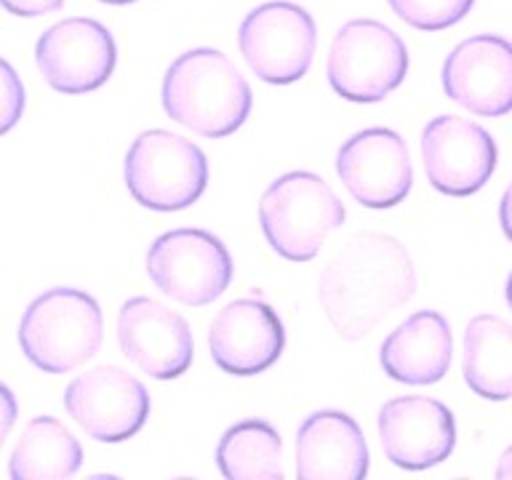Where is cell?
<instances>
[{"label": "cell", "mask_w": 512, "mask_h": 480, "mask_svg": "<svg viewBox=\"0 0 512 480\" xmlns=\"http://www.w3.org/2000/svg\"><path fill=\"white\" fill-rule=\"evenodd\" d=\"M259 222L267 243L283 259L310 262L328 235L342 227L344 206L326 179L310 171H291L264 190Z\"/></svg>", "instance_id": "cell-4"}, {"label": "cell", "mask_w": 512, "mask_h": 480, "mask_svg": "<svg viewBox=\"0 0 512 480\" xmlns=\"http://www.w3.org/2000/svg\"><path fill=\"white\" fill-rule=\"evenodd\" d=\"M398 19L424 32L454 27L470 14L475 0H387Z\"/></svg>", "instance_id": "cell-22"}, {"label": "cell", "mask_w": 512, "mask_h": 480, "mask_svg": "<svg viewBox=\"0 0 512 480\" xmlns=\"http://www.w3.org/2000/svg\"><path fill=\"white\" fill-rule=\"evenodd\" d=\"M451 326L435 310H419L406 318L382 344L384 374L403 384H435L451 366Z\"/></svg>", "instance_id": "cell-18"}, {"label": "cell", "mask_w": 512, "mask_h": 480, "mask_svg": "<svg viewBox=\"0 0 512 480\" xmlns=\"http://www.w3.org/2000/svg\"><path fill=\"white\" fill-rule=\"evenodd\" d=\"M326 70L331 88L347 102H382L406 78L408 48L387 24L352 19L334 35Z\"/></svg>", "instance_id": "cell-6"}, {"label": "cell", "mask_w": 512, "mask_h": 480, "mask_svg": "<svg viewBox=\"0 0 512 480\" xmlns=\"http://www.w3.org/2000/svg\"><path fill=\"white\" fill-rule=\"evenodd\" d=\"M64 408L99 443L134 438L150 416L144 384L118 366H99L72 379L64 392Z\"/></svg>", "instance_id": "cell-9"}, {"label": "cell", "mask_w": 512, "mask_h": 480, "mask_svg": "<svg viewBox=\"0 0 512 480\" xmlns=\"http://www.w3.org/2000/svg\"><path fill=\"white\" fill-rule=\"evenodd\" d=\"M3 75H6V120H3V131H8L22 115L24 88L16 80V72L11 70V64H3Z\"/></svg>", "instance_id": "cell-23"}, {"label": "cell", "mask_w": 512, "mask_h": 480, "mask_svg": "<svg viewBox=\"0 0 512 480\" xmlns=\"http://www.w3.org/2000/svg\"><path fill=\"white\" fill-rule=\"evenodd\" d=\"M208 160L184 136L152 128L128 147L126 187L139 206L152 211H182L203 195Z\"/></svg>", "instance_id": "cell-5"}, {"label": "cell", "mask_w": 512, "mask_h": 480, "mask_svg": "<svg viewBox=\"0 0 512 480\" xmlns=\"http://www.w3.org/2000/svg\"><path fill=\"white\" fill-rule=\"evenodd\" d=\"M368 446L358 422L344 411H315L296 435V475L302 480H360Z\"/></svg>", "instance_id": "cell-17"}, {"label": "cell", "mask_w": 512, "mask_h": 480, "mask_svg": "<svg viewBox=\"0 0 512 480\" xmlns=\"http://www.w3.org/2000/svg\"><path fill=\"white\" fill-rule=\"evenodd\" d=\"M504 294H507V304H510V307H512V275H510V278H507V291H504Z\"/></svg>", "instance_id": "cell-27"}, {"label": "cell", "mask_w": 512, "mask_h": 480, "mask_svg": "<svg viewBox=\"0 0 512 480\" xmlns=\"http://www.w3.org/2000/svg\"><path fill=\"white\" fill-rule=\"evenodd\" d=\"M232 256L222 240L206 230H171L147 251V275L174 302L203 307L230 288Z\"/></svg>", "instance_id": "cell-7"}, {"label": "cell", "mask_w": 512, "mask_h": 480, "mask_svg": "<svg viewBox=\"0 0 512 480\" xmlns=\"http://www.w3.org/2000/svg\"><path fill=\"white\" fill-rule=\"evenodd\" d=\"M499 222H502V230L507 235V240L512 243V182L510 187L504 190L502 203H499Z\"/></svg>", "instance_id": "cell-25"}, {"label": "cell", "mask_w": 512, "mask_h": 480, "mask_svg": "<svg viewBox=\"0 0 512 480\" xmlns=\"http://www.w3.org/2000/svg\"><path fill=\"white\" fill-rule=\"evenodd\" d=\"M422 160L435 190L451 198H467L494 174L496 142L472 120L438 115L424 128Z\"/></svg>", "instance_id": "cell-11"}, {"label": "cell", "mask_w": 512, "mask_h": 480, "mask_svg": "<svg viewBox=\"0 0 512 480\" xmlns=\"http://www.w3.org/2000/svg\"><path fill=\"white\" fill-rule=\"evenodd\" d=\"M83 464L78 438L54 416H35L16 443L8 472L14 480L72 478Z\"/></svg>", "instance_id": "cell-20"}, {"label": "cell", "mask_w": 512, "mask_h": 480, "mask_svg": "<svg viewBox=\"0 0 512 480\" xmlns=\"http://www.w3.org/2000/svg\"><path fill=\"white\" fill-rule=\"evenodd\" d=\"M3 6L14 16H27V19H32V16L59 11L64 6V0H3Z\"/></svg>", "instance_id": "cell-24"}, {"label": "cell", "mask_w": 512, "mask_h": 480, "mask_svg": "<svg viewBox=\"0 0 512 480\" xmlns=\"http://www.w3.org/2000/svg\"><path fill=\"white\" fill-rule=\"evenodd\" d=\"M251 86L235 64L216 48H192L163 78L168 118L208 139L235 134L251 112Z\"/></svg>", "instance_id": "cell-2"}, {"label": "cell", "mask_w": 512, "mask_h": 480, "mask_svg": "<svg viewBox=\"0 0 512 480\" xmlns=\"http://www.w3.org/2000/svg\"><path fill=\"white\" fill-rule=\"evenodd\" d=\"M211 358L224 374L256 376L278 363L286 331L278 312L259 299H235L208 328Z\"/></svg>", "instance_id": "cell-16"}, {"label": "cell", "mask_w": 512, "mask_h": 480, "mask_svg": "<svg viewBox=\"0 0 512 480\" xmlns=\"http://www.w3.org/2000/svg\"><path fill=\"white\" fill-rule=\"evenodd\" d=\"M464 382L486 400L512 398V326L496 315H478L464 331Z\"/></svg>", "instance_id": "cell-19"}, {"label": "cell", "mask_w": 512, "mask_h": 480, "mask_svg": "<svg viewBox=\"0 0 512 480\" xmlns=\"http://www.w3.org/2000/svg\"><path fill=\"white\" fill-rule=\"evenodd\" d=\"M102 3H110V6H128V3H134V0H102Z\"/></svg>", "instance_id": "cell-28"}, {"label": "cell", "mask_w": 512, "mask_h": 480, "mask_svg": "<svg viewBox=\"0 0 512 480\" xmlns=\"http://www.w3.org/2000/svg\"><path fill=\"white\" fill-rule=\"evenodd\" d=\"M443 91L483 118L512 112V43L499 35L462 40L443 62Z\"/></svg>", "instance_id": "cell-13"}, {"label": "cell", "mask_w": 512, "mask_h": 480, "mask_svg": "<svg viewBox=\"0 0 512 480\" xmlns=\"http://www.w3.org/2000/svg\"><path fill=\"white\" fill-rule=\"evenodd\" d=\"M240 54L267 83L288 86L307 75L318 43L312 16L296 3L275 0L254 8L238 32Z\"/></svg>", "instance_id": "cell-8"}, {"label": "cell", "mask_w": 512, "mask_h": 480, "mask_svg": "<svg viewBox=\"0 0 512 480\" xmlns=\"http://www.w3.org/2000/svg\"><path fill=\"white\" fill-rule=\"evenodd\" d=\"M216 464L230 480H283V440L272 424L246 419L224 432Z\"/></svg>", "instance_id": "cell-21"}, {"label": "cell", "mask_w": 512, "mask_h": 480, "mask_svg": "<svg viewBox=\"0 0 512 480\" xmlns=\"http://www.w3.org/2000/svg\"><path fill=\"white\" fill-rule=\"evenodd\" d=\"M496 478L512 480V446L499 456V464H496Z\"/></svg>", "instance_id": "cell-26"}, {"label": "cell", "mask_w": 512, "mask_h": 480, "mask_svg": "<svg viewBox=\"0 0 512 480\" xmlns=\"http://www.w3.org/2000/svg\"><path fill=\"white\" fill-rule=\"evenodd\" d=\"M104 320L94 296L78 288H51L24 310L19 344L43 374H70L102 344Z\"/></svg>", "instance_id": "cell-3"}, {"label": "cell", "mask_w": 512, "mask_h": 480, "mask_svg": "<svg viewBox=\"0 0 512 480\" xmlns=\"http://www.w3.org/2000/svg\"><path fill=\"white\" fill-rule=\"evenodd\" d=\"M320 304L342 339H363L416 294V270L392 235L360 232L320 272Z\"/></svg>", "instance_id": "cell-1"}, {"label": "cell", "mask_w": 512, "mask_h": 480, "mask_svg": "<svg viewBox=\"0 0 512 480\" xmlns=\"http://www.w3.org/2000/svg\"><path fill=\"white\" fill-rule=\"evenodd\" d=\"M379 438L392 464L403 470H427L454 451V414L435 398L403 395L379 411Z\"/></svg>", "instance_id": "cell-15"}, {"label": "cell", "mask_w": 512, "mask_h": 480, "mask_svg": "<svg viewBox=\"0 0 512 480\" xmlns=\"http://www.w3.org/2000/svg\"><path fill=\"white\" fill-rule=\"evenodd\" d=\"M118 339L123 355L155 379H176L192 366L195 342L187 320L150 296L120 307Z\"/></svg>", "instance_id": "cell-14"}, {"label": "cell", "mask_w": 512, "mask_h": 480, "mask_svg": "<svg viewBox=\"0 0 512 480\" xmlns=\"http://www.w3.org/2000/svg\"><path fill=\"white\" fill-rule=\"evenodd\" d=\"M336 174L366 208L398 206L414 184L406 142L390 128H366L350 136L336 155Z\"/></svg>", "instance_id": "cell-12"}, {"label": "cell", "mask_w": 512, "mask_h": 480, "mask_svg": "<svg viewBox=\"0 0 512 480\" xmlns=\"http://www.w3.org/2000/svg\"><path fill=\"white\" fill-rule=\"evenodd\" d=\"M35 62L51 88L62 94H88L110 80L118 51L104 24L75 16L40 35Z\"/></svg>", "instance_id": "cell-10"}]
</instances>
